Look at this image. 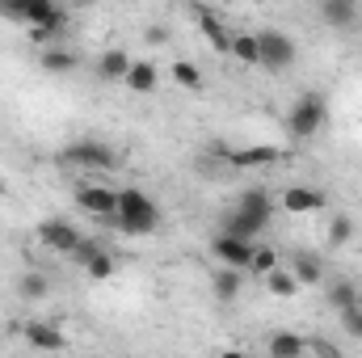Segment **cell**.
Returning <instances> with one entry per match:
<instances>
[{
    "label": "cell",
    "mask_w": 362,
    "mask_h": 358,
    "mask_svg": "<svg viewBox=\"0 0 362 358\" xmlns=\"http://www.w3.org/2000/svg\"><path fill=\"white\" fill-rule=\"evenodd\" d=\"M110 224L118 232H127V236H152L156 224H160V207H156V198L148 190L127 185V190H118V211H114Z\"/></svg>",
    "instance_id": "obj_1"
},
{
    "label": "cell",
    "mask_w": 362,
    "mask_h": 358,
    "mask_svg": "<svg viewBox=\"0 0 362 358\" xmlns=\"http://www.w3.org/2000/svg\"><path fill=\"white\" fill-rule=\"evenodd\" d=\"M325 122H329V97H325V93H303V97L286 110V135H291L295 144L316 139Z\"/></svg>",
    "instance_id": "obj_2"
},
{
    "label": "cell",
    "mask_w": 362,
    "mask_h": 358,
    "mask_svg": "<svg viewBox=\"0 0 362 358\" xmlns=\"http://www.w3.org/2000/svg\"><path fill=\"white\" fill-rule=\"evenodd\" d=\"M59 165L105 173V169H118V152H114L110 144H101V139H76V144H68V148L59 152Z\"/></svg>",
    "instance_id": "obj_3"
},
{
    "label": "cell",
    "mask_w": 362,
    "mask_h": 358,
    "mask_svg": "<svg viewBox=\"0 0 362 358\" xmlns=\"http://www.w3.org/2000/svg\"><path fill=\"white\" fill-rule=\"evenodd\" d=\"M257 51H262V68L266 72H282V68L295 64V38L274 30V25L257 30Z\"/></svg>",
    "instance_id": "obj_4"
},
{
    "label": "cell",
    "mask_w": 362,
    "mask_h": 358,
    "mask_svg": "<svg viewBox=\"0 0 362 358\" xmlns=\"http://www.w3.org/2000/svg\"><path fill=\"white\" fill-rule=\"evenodd\" d=\"M270 224H274V219L249 215V211H240V207H228V211L219 215V228H215V236H232V241H249V245H257V236H262Z\"/></svg>",
    "instance_id": "obj_5"
},
{
    "label": "cell",
    "mask_w": 362,
    "mask_h": 358,
    "mask_svg": "<svg viewBox=\"0 0 362 358\" xmlns=\"http://www.w3.org/2000/svg\"><path fill=\"white\" fill-rule=\"evenodd\" d=\"M76 207L93 219L110 224L114 211H118V190H110V185H76Z\"/></svg>",
    "instance_id": "obj_6"
},
{
    "label": "cell",
    "mask_w": 362,
    "mask_h": 358,
    "mask_svg": "<svg viewBox=\"0 0 362 358\" xmlns=\"http://www.w3.org/2000/svg\"><path fill=\"white\" fill-rule=\"evenodd\" d=\"M25 25L38 30V34L59 38L64 25H68V17H64V8H59L55 0H25Z\"/></svg>",
    "instance_id": "obj_7"
},
{
    "label": "cell",
    "mask_w": 362,
    "mask_h": 358,
    "mask_svg": "<svg viewBox=\"0 0 362 358\" xmlns=\"http://www.w3.org/2000/svg\"><path fill=\"white\" fill-rule=\"evenodd\" d=\"M81 228L76 224H68V219H42L38 224V241L51 249V253H64V258H72V249L81 245Z\"/></svg>",
    "instance_id": "obj_8"
},
{
    "label": "cell",
    "mask_w": 362,
    "mask_h": 358,
    "mask_svg": "<svg viewBox=\"0 0 362 358\" xmlns=\"http://www.w3.org/2000/svg\"><path fill=\"white\" fill-rule=\"evenodd\" d=\"M253 249L257 245H249V241H232V236H211V253H215V262L228 270H249V262H253Z\"/></svg>",
    "instance_id": "obj_9"
},
{
    "label": "cell",
    "mask_w": 362,
    "mask_h": 358,
    "mask_svg": "<svg viewBox=\"0 0 362 358\" xmlns=\"http://www.w3.org/2000/svg\"><path fill=\"white\" fill-rule=\"evenodd\" d=\"M329 198H325V190H312V185H286L282 194H278V207L286 211V215H312V211H320Z\"/></svg>",
    "instance_id": "obj_10"
},
{
    "label": "cell",
    "mask_w": 362,
    "mask_h": 358,
    "mask_svg": "<svg viewBox=\"0 0 362 358\" xmlns=\"http://www.w3.org/2000/svg\"><path fill=\"white\" fill-rule=\"evenodd\" d=\"M223 161H228L232 169H262V165H278V161H286V152L274 148V144H253V148L223 152Z\"/></svg>",
    "instance_id": "obj_11"
},
{
    "label": "cell",
    "mask_w": 362,
    "mask_h": 358,
    "mask_svg": "<svg viewBox=\"0 0 362 358\" xmlns=\"http://www.w3.org/2000/svg\"><path fill=\"white\" fill-rule=\"evenodd\" d=\"M21 337H25V346H30V350H51V354L68 346L64 329H59V325H51V321H30V325H21Z\"/></svg>",
    "instance_id": "obj_12"
},
{
    "label": "cell",
    "mask_w": 362,
    "mask_h": 358,
    "mask_svg": "<svg viewBox=\"0 0 362 358\" xmlns=\"http://www.w3.org/2000/svg\"><path fill=\"white\" fill-rule=\"evenodd\" d=\"M194 17H198V25H202V38H206L219 55H232V34H236V30H228L223 17L211 13V8H194Z\"/></svg>",
    "instance_id": "obj_13"
},
{
    "label": "cell",
    "mask_w": 362,
    "mask_h": 358,
    "mask_svg": "<svg viewBox=\"0 0 362 358\" xmlns=\"http://www.w3.org/2000/svg\"><path fill=\"white\" fill-rule=\"evenodd\" d=\"M286 270L295 274V282H299V287H320V282H325V262H320L316 253H308V249H303V253H295V258L286 262Z\"/></svg>",
    "instance_id": "obj_14"
},
{
    "label": "cell",
    "mask_w": 362,
    "mask_h": 358,
    "mask_svg": "<svg viewBox=\"0 0 362 358\" xmlns=\"http://www.w3.org/2000/svg\"><path fill=\"white\" fill-rule=\"evenodd\" d=\"M240 287H245V274L240 270H211V295H215V304H232L236 295H240Z\"/></svg>",
    "instance_id": "obj_15"
},
{
    "label": "cell",
    "mask_w": 362,
    "mask_h": 358,
    "mask_svg": "<svg viewBox=\"0 0 362 358\" xmlns=\"http://www.w3.org/2000/svg\"><path fill=\"white\" fill-rule=\"evenodd\" d=\"M325 299H329V308H333L337 316L362 308V295H358V287H354L350 278H333V282H329V291H325Z\"/></svg>",
    "instance_id": "obj_16"
},
{
    "label": "cell",
    "mask_w": 362,
    "mask_h": 358,
    "mask_svg": "<svg viewBox=\"0 0 362 358\" xmlns=\"http://www.w3.org/2000/svg\"><path fill=\"white\" fill-rule=\"evenodd\" d=\"M270 358H303L308 354V337L303 333H295V329H278L270 333Z\"/></svg>",
    "instance_id": "obj_17"
},
{
    "label": "cell",
    "mask_w": 362,
    "mask_h": 358,
    "mask_svg": "<svg viewBox=\"0 0 362 358\" xmlns=\"http://www.w3.org/2000/svg\"><path fill=\"white\" fill-rule=\"evenodd\" d=\"M38 68H42L47 76H68V72L81 68V59H76L68 47H47V51L38 55Z\"/></svg>",
    "instance_id": "obj_18"
},
{
    "label": "cell",
    "mask_w": 362,
    "mask_h": 358,
    "mask_svg": "<svg viewBox=\"0 0 362 358\" xmlns=\"http://www.w3.org/2000/svg\"><path fill=\"white\" fill-rule=\"evenodd\" d=\"M131 64H135V59H131L122 47H110V51L97 59V76H101V81H127Z\"/></svg>",
    "instance_id": "obj_19"
},
{
    "label": "cell",
    "mask_w": 362,
    "mask_h": 358,
    "mask_svg": "<svg viewBox=\"0 0 362 358\" xmlns=\"http://www.w3.org/2000/svg\"><path fill=\"white\" fill-rule=\"evenodd\" d=\"M17 295H21L25 304L47 299V295H51V278H47V270H21V278H17Z\"/></svg>",
    "instance_id": "obj_20"
},
{
    "label": "cell",
    "mask_w": 362,
    "mask_h": 358,
    "mask_svg": "<svg viewBox=\"0 0 362 358\" xmlns=\"http://www.w3.org/2000/svg\"><path fill=\"white\" fill-rule=\"evenodd\" d=\"M236 207L240 211H249V215H262V219H274V202L270 190H262V185H249V190H240V198H236Z\"/></svg>",
    "instance_id": "obj_21"
},
{
    "label": "cell",
    "mask_w": 362,
    "mask_h": 358,
    "mask_svg": "<svg viewBox=\"0 0 362 358\" xmlns=\"http://www.w3.org/2000/svg\"><path fill=\"white\" fill-rule=\"evenodd\" d=\"M156 81H160V72H156V64H148V59H135L122 85H127L131 93H152V89H156Z\"/></svg>",
    "instance_id": "obj_22"
},
{
    "label": "cell",
    "mask_w": 362,
    "mask_h": 358,
    "mask_svg": "<svg viewBox=\"0 0 362 358\" xmlns=\"http://www.w3.org/2000/svg\"><path fill=\"white\" fill-rule=\"evenodd\" d=\"M320 17H325L329 25L346 30V25L358 21V4H354V0H325V4H320Z\"/></svg>",
    "instance_id": "obj_23"
},
{
    "label": "cell",
    "mask_w": 362,
    "mask_h": 358,
    "mask_svg": "<svg viewBox=\"0 0 362 358\" xmlns=\"http://www.w3.org/2000/svg\"><path fill=\"white\" fill-rule=\"evenodd\" d=\"M232 59H240L245 68H262V51H257V34L240 30L232 34Z\"/></svg>",
    "instance_id": "obj_24"
},
{
    "label": "cell",
    "mask_w": 362,
    "mask_h": 358,
    "mask_svg": "<svg viewBox=\"0 0 362 358\" xmlns=\"http://www.w3.org/2000/svg\"><path fill=\"white\" fill-rule=\"evenodd\" d=\"M266 291H270V295H278V299H291V295L299 291V282H295V274H291L286 266H278V270H270V274H266Z\"/></svg>",
    "instance_id": "obj_25"
},
{
    "label": "cell",
    "mask_w": 362,
    "mask_h": 358,
    "mask_svg": "<svg viewBox=\"0 0 362 358\" xmlns=\"http://www.w3.org/2000/svg\"><path fill=\"white\" fill-rule=\"evenodd\" d=\"M101 253H110V249H105V241H101V236H81V245H76V249H72V262H76V266H81V270H89L93 262H97V258H101Z\"/></svg>",
    "instance_id": "obj_26"
},
{
    "label": "cell",
    "mask_w": 362,
    "mask_h": 358,
    "mask_svg": "<svg viewBox=\"0 0 362 358\" xmlns=\"http://www.w3.org/2000/svg\"><path fill=\"white\" fill-rule=\"evenodd\" d=\"M325 236H329V245H333V249H346V245L354 241V219H350V215H333V224H329V232H325Z\"/></svg>",
    "instance_id": "obj_27"
},
{
    "label": "cell",
    "mask_w": 362,
    "mask_h": 358,
    "mask_svg": "<svg viewBox=\"0 0 362 358\" xmlns=\"http://www.w3.org/2000/svg\"><path fill=\"white\" fill-rule=\"evenodd\" d=\"M282 262H278V253H274L270 245H257L253 249V262H249V274H257V278H266L270 270H278Z\"/></svg>",
    "instance_id": "obj_28"
},
{
    "label": "cell",
    "mask_w": 362,
    "mask_h": 358,
    "mask_svg": "<svg viewBox=\"0 0 362 358\" xmlns=\"http://www.w3.org/2000/svg\"><path fill=\"white\" fill-rule=\"evenodd\" d=\"M173 81H177L181 89H202V72H198L194 59H177L173 64Z\"/></svg>",
    "instance_id": "obj_29"
},
{
    "label": "cell",
    "mask_w": 362,
    "mask_h": 358,
    "mask_svg": "<svg viewBox=\"0 0 362 358\" xmlns=\"http://www.w3.org/2000/svg\"><path fill=\"white\" fill-rule=\"evenodd\" d=\"M308 354L312 358H346V350H341L333 337H320V333H316V337H308Z\"/></svg>",
    "instance_id": "obj_30"
},
{
    "label": "cell",
    "mask_w": 362,
    "mask_h": 358,
    "mask_svg": "<svg viewBox=\"0 0 362 358\" xmlns=\"http://www.w3.org/2000/svg\"><path fill=\"white\" fill-rule=\"evenodd\" d=\"M114 270H118V258H114V253H101V258L85 270V274H89V278H97V282H105V278H114Z\"/></svg>",
    "instance_id": "obj_31"
},
{
    "label": "cell",
    "mask_w": 362,
    "mask_h": 358,
    "mask_svg": "<svg viewBox=\"0 0 362 358\" xmlns=\"http://www.w3.org/2000/svg\"><path fill=\"white\" fill-rule=\"evenodd\" d=\"M341 329H346V337L362 342V308H354V312H341Z\"/></svg>",
    "instance_id": "obj_32"
},
{
    "label": "cell",
    "mask_w": 362,
    "mask_h": 358,
    "mask_svg": "<svg viewBox=\"0 0 362 358\" xmlns=\"http://www.w3.org/2000/svg\"><path fill=\"white\" fill-rule=\"evenodd\" d=\"M0 17L4 21H25V0H0Z\"/></svg>",
    "instance_id": "obj_33"
},
{
    "label": "cell",
    "mask_w": 362,
    "mask_h": 358,
    "mask_svg": "<svg viewBox=\"0 0 362 358\" xmlns=\"http://www.w3.org/2000/svg\"><path fill=\"white\" fill-rule=\"evenodd\" d=\"M144 38H148L152 47H160V42H169V30H165V25H148V30H144Z\"/></svg>",
    "instance_id": "obj_34"
},
{
    "label": "cell",
    "mask_w": 362,
    "mask_h": 358,
    "mask_svg": "<svg viewBox=\"0 0 362 358\" xmlns=\"http://www.w3.org/2000/svg\"><path fill=\"white\" fill-rule=\"evenodd\" d=\"M215 358H253V354H245V350H223V354H215Z\"/></svg>",
    "instance_id": "obj_35"
},
{
    "label": "cell",
    "mask_w": 362,
    "mask_h": 358,
    "mask_svg": "<svg viewBox=\"0 0 362 358\" xmlns=\"http://www.w3.org/2000/svg\"><path fill=\"white\" fill-rule=\"evenodd\" d=\"M0 198H4V181H0Z\"/></svg>",
    "instance_id": "obj_36"
}]
</instances>
